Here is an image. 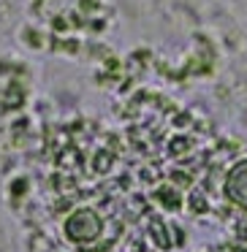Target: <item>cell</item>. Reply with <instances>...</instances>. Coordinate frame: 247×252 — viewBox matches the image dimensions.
Here are the masks:
<instances>
[{
  "mask_svg": "<svg viewBox=\"0 0 247 252\" xmlns=\"http://www.w3.org/2000/svg\"><path fill=\"white\" fill-rule=\"evenodd\" d=\"M228 192L236 203L247 206V163H239L228 176Z\"/></svg>",
  "mask_w": 247,
  "mask_h": 252,
  "instance_id": "6da1fadb",
  "label": "cell"
}]
</instances>
